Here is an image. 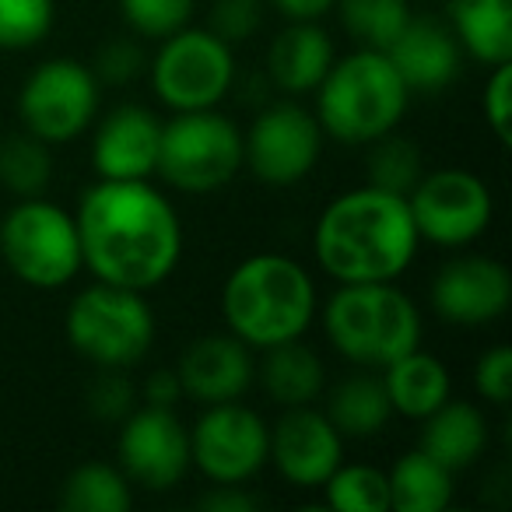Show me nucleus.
<instances>
[{
	"mask_svg": "<svg viewBox=\"0 0 512 512\" xmlns=\"http://www.w3.org/2000/svg\"><path fill=\"white\" fill-rule=\"evenodd\" d=\"M81 260L95 281L155 292L183 260V218L148 179H99L78 200Z\"/></svg>",
	"mask_w": 512,
	"mask_h": 512,
	"instance_id": "nucleus-1",
	"label": "nucleus"
},
{
	"mask_svg": "<svg viewBox=\"0 0 512 512\" xmlns=\"http://www.w3.org/2000/svg\"><path fill=\"white\" fill-rule=\"evenodd\" d=\"M421 235L407 197L379 186H355L330 200L313 228V256L337 285L397 281L411 271Z\"/></svg>",
	"mask_w": 512,
	"mask_h": 512,
	"instance_id": "nucleus-2",
	"label": "nucleus"
},
{
	"mask_svg": "<svg viewBox=\"0 0 512 512\" xmlns=\"http://www.w3.org/2000/svg\"><path fill=\"white\" fill-rule=\"evenodd\" d=\"M221 320L253 351L306 337L316 320V281L285 253H253L228 271L221 285Z\"/></svg>",
	"mask_w": 512,
	"mask_h": 512,
	"instance_id": "nucleus-3",
	"label": "nucleus"
},
{
	"mask_svg": "<svg viewBox=\"0 0 512 512\" xmlns=\"http://www.w3.org/2000/svg\"><path fill=\"white\" fill-rule=\"evenodd\" d=\"M330 348L348 358L355 369H386L400 355L421 348L425 320L421 309L397 281H365L337 285L320 313Z\"/></svg>",
	"mask_w": 512,
	"mask_h": 512,
	"instance_id": "nucleus-4",
	"label": "nucleus"
},
{
	"mask_svg": "<svg viewBox=\"0 0 512 512\" xmlns=\"http://www.w3.org/2000/svg\"><path fill=\"white\" fill-rule=\"evenodd\" d=\"M313 95L323 134L348 148H365L376 137L397 130L411 106V92L390 57L358 46L355 53L334 60Z\"/></svg>",
	"mask_w": 512,
	"mask_h": 512,
	"instance_id": "nucleus-5",
	"label": "nucleus"
},
{
	"mask_svg": "<svg viewBox=\"0 0 512 512\" xmlns=\"http://www.w3.org/2000/svg\"><path fill=\"white\" fill-rule=\"evenodd\" d=\"M67 341L95 369H134L155 344V313L144 292L92 281L67 306Z\"/></svg>",
	"mask_w": 512,
	"mask_h": 512,
	"instance_id": "nucleus-6",
	"label": "nucleus"
},
{
	"mask_svg": "<svg viewBox=\"0 0 512 512\" xmlns=\"http://www.w3.org/2000/svg\"><path fill=\"white\" fill-rule=\"evenodd\" d=\"M0 260L22 285L57 292L85 271L78 221L46 197H22L0 218Z\"/></svg>",
	"mask_w": 512,
	"mask_h": 512,
	"instance_id": "nucleus-7",
	"label": "nucleus"
},
{
	"mask_svg": "<svg viewBox=\"0 0 512 512\" xmlns=\"http://www.w3.org/2000/svg\"><path fill=\"white\" fill-rule=\"evenodd\" d=\"M242 172V130L218 109L172 113L162 123L155 176L179 193H214Z\"/></svg>",
	"mask_w": 512,
	"mask_h": 512,
	"instance_id": "nucleus-8",
	"label": "nucleus"
},
{
	"mask_svg": "<svg viewBox=\"0 0 512 512\" xmlns=\"http://www.w3.org/2000/svg\"><path fill=\"white\" fill-rule=\"evenodd\" d=\"M148 74L158 102L172 113L218 109L235 85V50L211 29L186 25L158 43Z\"/></svg>",
	"mask_w": 512,
	"mask_h": 512,
	"instance_id": "nucleus-9",
	"label": "nucleus"
},
{
	"mask_svg": "<svg viewBox=\"0 0 512 512\" xmlns=\"http://www.w3.org/2000/svg\"><path fill=\"white\" fill-rule=\"evenodd\" d=\"M99 99L102 85L95 81L92 67L74 57H53L25 78L18 92V116L25 134L53 148L78 141L85 130H92Z\"/></svg>",
	"mask_w": 512,
	"mask_h": 512,
	"instance_id": "nucleus-10",
	"label": "nucleus"
},
{
	"mask_svg": "<svg viewBox=\"0 0 512 512\" xmlns=\"http://www.w3.org/2000/svg\"><path fill=\"white\" fill-rule=\"evenodd\" d=\"M407 207L421 242H432L439 249L470 246L488 232L495 218L491 186L460 165L425 172L418 186L407 193Z\"/></svg>",
	"mask_w": 512,
	"mask_h": 512,
	"instance_id": "nucleus-11",
	"label": "nucleus"
},
{
	"mask_svg": "<svg viewBox=\"0 0 512 512\" xmlns=\"http://www.w3.org/2000/svg\"><path fill=\"white\" fill-rule=\"evenodd\" d=\"M323 141L327 134L316 113H309L295 99L274 102L242 134V169L274 190L299 186L320 165Z\"/></svg>",
	"mask_w": 512,
	"mask_h": 512,
	"instance_id": "nucleus-12",
	"label": "nucleus"
},
{
	"mask_svg": "<svg viewBox=\"0 0 512 512\" xmlns=\"http://www.w3.org/2000/svg\"><path fill=\"white\" fill-rule=\"evenodd\" d=\"M271 425L242 400L211 404L190 428V467L211 484H249L267 467Z\"/></svg>",
	"mask_w": 512,
	"mask_h": 512,
	"instance_id": "nucleus-13",
	"label": "nucleus"
},
{
	"mask_svg": "<svg viewBox=\"0 0 512 512\" xmlns=\"http://www.w3.org/2000/svg\"><path fill=\"white\" fill-rule=\"evenodd\" d=\"M116 467L144 491H169L190 474V428L172 407H134L120 421Z\"/></svg>",
	"mask_w": 512,
	"mask_h": 512,
	"instance_id": "nucleus-14",
	"label": "nucleus"
},
{
	"mask_svg": "<svg viewBox=\"0 0 512 512\" xmlns=\"http://www.w3.org/2000/svg\"><path fill=\"white\" fill-rule=\"evenodd\" d=\"M509 306L512 274L495 256H456L432 281V309L449 327H491L509 313Z\"/></svg>",
	"mask_w": 512,
	"mask_h": 512,
	"instance_id": "nucleus-15",
	"label": "nucleus"
},
{
	"mask_svg": "<svg viewBox=\"0 0 512 512\" xmlns=\"http://www.w3.org/2000/svg\"><path fill=\"white\" fill-rule=\"evenodd\" d=\"M344 442L348 439L337 432L334 421L313 404L285 407L271 425L267 467L278 470L281 481L292 488H323V481L344 463Z\"/></svg>",
	"mask_w": 512,
	"mask_h": 512,
	"instance_id": "nucleus-16",
	"label": "nucleus"
},
{
	"mask_svg": "<svg viewBox=\"0 0 512 512\" xmlns=\"http://www.w3.org/2000/svg\"><path fill=\"white\" fill-rule=\"evenodd\" d=\"M176 376L183 397L200 407L242 400L256 379L253 348L235 334H204L193 337L176 362Z\"/></svg>",
	"mask_w": 512,
	"mask_h": 512,
	"instance_id": "nucleus-17",
	"label": "nucleus"
},
{
	"mask_svg": "<svg viewBox=\"0 0 512 512\" xmlns=\"http://www.w3.org/2000/svg\"><path fill=\"white\" fill-rule=\"evenodd\" d=\"M162 141V120L144 106H116L95 127L92 169L99 179H151Z\"/></svg>",
	"mask_w": 512,
	"mask_h": 512,
	"instance_id": "nucleus-18",
	"label": "nucleus"
},
{
	"mask_svg": "<svg viewBox=\"0 0 512 512\" xmlns=\"http://www.w3.org/2000/svg\"><path fill=\"white\" fill-rule=\"evenodd\" d=\"M386 57L411 95H435L449 88L463 64V50L453 29L435 18H411L407 29L390 43Z\"/></svg>",
	"mask_w": 512,
	"mask_h": 512,
	"instance_id": "nucleus-19",
	"label": "nucleus"
},
{
	"mask_svg": "<svg viewBox=\"0 0 512 512\" xmlns=\"http://www.w3.org/2000/svg\"><path fill=\"white\" fill-rule=\"evenodd\" d=\"M337 60V46L320 22H288L267 46V78L288 99L320 88Z\"/></svg>",
	"mask_w": 512,
	"mask_h": 512,
	"instance_id": "nucleus-20",
	"label": "nucleus"
},
{
	"mask_svg": "<svg viewBox=\"0 0 512 512\" xmlns=\"http://www.w3.org/2000/svg\"><path fill=\"white\" fill-rule=\"evenodd\" d=\"M418 449H425L446 470L460 474V470L474 467L488 449V414L474 400L449 397L428 418H421Z\"/></svg>",
	"mask_w": 512,
	"mask_h": 512,
	"instance_id": "nucleus-21",
	"label": "nucleus"
},
{
	"mask_svg": "<svg viewBox=\"0 0 512 512\" xmlns=\"http://www.w3.org/2000/svg\"><path fill=\"white\" fill-rule=\"evenodd\" d=\"M379 376H383L393 414H400V418L421 421V418H428L435 407H442L449 397H453L449 365L421 348L400 355L397 362L379 369Z\"/></svg>",
	"mask_w": 512,
	"mask_h": 512,
	"instance_id": "nucleus-22",
	"label": "nucleus"
},
{
	"mask_svg": "<svg viewBox=\"0 0 512 512\" xmlns=\"http://www.w3.org/2000/svg\"><path fill=\"white\" fill-rule=\"evenodd\" d=\"M449 29L463 57L477 64L512 60V0H449Z\"/></svg>",
	"mask_w": 512,
	"mask_h": 512,
	"instance_id": "nucleus-23",
	"label": "nucleus"
},
{
	"mask_svg": "<svg viewBox=\"0 0 512 512\" xmlns=\"http://www.w3.org/2000/svg\"><path fill=\"white\" fill-rule=\"evenodd\" d=\"M260 383L264 393L278 407H306L316 404L327 386V365L302 337L260 351Z\"/></svg>",
	"mask_w": 512,
	"mask_h": 512,
	"instance_id": "nucleus-24",
	"label": "nucleus"
},
{
	"mask_svg": "<svg viewBox=\"0 0 512 512\" xmlns=\"http://www.w3.org/2000/svg\"><path fill=\"white\" fill-rule=\"evenodd\" d=\"M327 414L344 439H372L393 418L390 397H386L383 376L372 369H362L355 376L341 379L327 397Z\"/></svg>",
	"mask_w": 512,
	"mask_h": 512,
	"instance_id": "nucleus-25",
	"label": "nucleus"
},
{
	"mask_svg": "<svg viewBox=\"0 0 512 512\" xmlns=\"http://www.w3.org/2000/svg\"><path fill=\"white\" fill-rule=\"evenodd\" d=\"M390 512H446L456 495L453 470H446L425 449L404 453L390 470Z\"/></svg>",
	"mask_w": 512,
	"mask_h": 512,
	"instance_id": "nucleus-26",
	"label": "nucleus"
},
{
	"mask_svg": "<svg viewBox=\"0 0 512 512\" xmlns=\"http://www.w3.org/2000/svg\"><path fill=\"white\" fill-rule=\"evenodd\" d=\"M334 11L358 50L379 53L390 50V43L414 18L411 0H337Z\"/></svg>",
	"mask_w": 512,
	"mask_h": 512,
	"instance_id": "nucleus-27",
	"label": "nucleus"
},
{
	"mask_svg": "<svg viewBox=\"0 0 512 512\" xmlns=\"http://www.w3.org/2000/svg\"><path fill=\"white\" fill-rule=\"evenodd\" d=\"M60 505L71 512H130L134 484L113 463H81L64 481Z\"/></svg>",
	"mask_w": 512,
	"mask_h": 512,
	"instance_id": "nucleus-28",
	"label": "nucleus"
},
{
	"mask_svg": "<svg viewBox=\"0 0 512 512\" xmlns=\"http://www.w3.org/2000/svg\"><path fill=\"white\" fill-rule=\"evenodd\" d=\"M365 148H369V155H365V183L369 186L407 197L425 176V155H421L418 141L397 134V130L376 137Z\"/></svg>",
	"mask_w": 512,
	"mask_h": 512,
	"instance_id": "nucleus-29",
	"label": "nucleus"
},
{
	"mask_svg": "<svg viewBox=\"0 0 512 512\" xmlns=\"http://www.w3.org/2000/svg\"><path fill=\"white\" fill-rule=\"evenodd\" d=\"M323 498L334 512H390V481L372 463H341L323 481Z\"/></svg>",
	"mask_w": 512,
	"mask_h": 512,
	"instance_id": "nucleus-30",
	"label": "nucleus"
},
{
	"mask_svg": "<svg viewBox=\"0 0 512 512\" xmlns=\"http://www.w3.org/2000/svg\"><path fill=\"white\" fill-rule=\"evenodd\" d=\"M53 179V155L50 144H43L32 134H15L0 144V183L18 200L43 197Z\"/></svg>",
	"mask_w": 512,
	"mask_h": 512,
	"instance_id": "nucleus-31",
	"label": "nucleus"
},
{
	"mask_svg": "<svg viewBox=\"0 0 512 512\" xmlns=\"http://www.w3.org/2000/svg\"><path fill=\"white\" fill-rule=\"evenodd\" d=\"M53 22H57L53 0H0V50H32L50 36Z\"/></svg>",
	"mask_w": 512,
	"mask_h": 512,
	"instance_id": "nucleus-32",
	"label": "nucleus"
},
{
	"mask_svg": "<svg viewBox=\"0 0 512 512\" xmlns=\"http://www.w3.org/2000/svg\"><path fill=\"white\" fill-rule=\"evenodd\" d=\"M197 11V0H120V15L130 32L162 43L165 36L186 29Z\"/></svg>",
	"mask_w": 512,
	"mask_h": 512,
	"instance_id": "nucleus-33",
	"label": "nucleus"
},
{
	"mask_svg": "<svg viewBox=\"0 0 512 512\" xmlns=\"http://www.w3.org/2000/svg\"><path fill=\"white\" fill-rule=\"evenodd\" d=\"M264 8L267 0H214L207 29L235 50L239 43L253 39L256 29L264 25Z\"/></svg>",
	"mask_w": 512,
	"mask_h": 512,
	"instance_id": "nucleus-34",
	"label": "nucleus"
},
{
	"mask_svg": "<svg viewBox=\"0 0 512 512\" xmlns=\"http://www.w3.org/2000/svg\"><path fill=\"white\" fill-rule=\"evenodd\" d=\"M137 407V390L123 369H102L88 386V411L99 421H123Z\"/></svg>",
	"mask_w": 512,
	"mask_h": 512,
	"instance_id": "nucleus-35",
	"label": "nucleus"
},
{
	"mask_svg": "<svg viewBox=\"0 0 512 512\" xmlns=\"http://www.w3.org/2000/svg\"><path fill=\"white\" fill-rule=\"evenodd\" d=\"M144 71H148V57H144V50L134 39H109L92 64L95 81H99V85H113V88L130 85V81H137Z\"/></svg>",
	"mask_w": 512,
	"mask_h": 512,
	"instance_id": "nucleus-36",
	"label": "nucleus"
},
{
	"mask_svg": "<svg viewBox=\"0 0 512 512\" xmlns=\"http://www.w3.org/2000/svg\"><path fill=\"white\" fill-rule=\"evenodd\" d=\"M474 393L484 404L505 407L512 397V348L495 344L474 362Z\"/></svg>",
	"mask_w": 512,
	"mask_h": 512,
	"instance_id": "nucleus-37",
	"label": "nucleus"
},
{
	"mask_svg": "<svg viewBox=\"0 0 512 512\" xmlns=\"http://www.w3.org/2000/svg\"><path fill=\"white\" fill-rule=\"evenodd\" d=\"M481 113L488 130L495 134L498 144L512 141V127H509V113H512V60L509 64H495L491 67V78L484 81V95H481Z\"/></svg>",
	"mask_w": 512,
	"mask_h": 512,
	"instance_id": "nucleus-38",
	"label": "nucleus"
},
{
	"mask_svg": "<svg viewBox=\"0 0 512 512\" xmlns=\"http://www.w3.org/2000/svg\"><path fill=\"white\" fill-rule=\"evenodd\" d=\"M197 505L207 512H253L260 498L249 491V484H211V491H204Z\"/></svg>",
	"mask_w": 512,
	"mask_h": 512,
	"instance_id": "nucleus-39",
	"label": "nucleus"
},
{
	"mask_svg": "<svg viewBox=\"0 0 512 512\" xmlns=\"http://www.w3.org/2000/svg\"><path fill=\"white\" fill-rule=\"evenodd\" d=\"M141 397L148 407H172V411H176V404L183 400V386H179L176 369H155L151 372L141 386Z\"/></svg>",
	"mask_w": 512,
	"mask_h": 512,
	"instance_id": "nucleus-40",
	"label": "nucleus"
},
{
	"mask_svg": "<svg viewBox=\"0 0 512 512\" xmlns=\"http://www.w3.org/2000/svg\"><path fill=\"white\" fill-rule=\"evenodd\" d=\"M267 4L288 22H320L334 11L337 0H267Z\"/></svg>",
	"mask_w": 512,
	"mask_h": 512,
	"instance_id": "nucleus-41",
	"label": "nucleus"
}]
</instances>
